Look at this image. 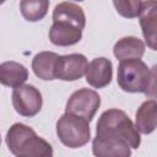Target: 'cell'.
I'll return each mask as SVG.
<instances>
[{
	"label": "cell",
	"mask_w": 157,
	"mask_h": 157,
	"mask_svg": "<svg viewBox=\"0 0 157 157\" xmlns=\"http://www.w3.org/2000/svg\"><path fill=\"white\" fill-rule=\"evenodd\" d=\"M96 136L128 144L131 148H139L141 144L140 132L128 114L120 109L103 112L97 121Z\"/></svg>",
	"instance_id": "1"
},
{
	"label": "cell",
	"mask_w": 157,
	"mask_h": 157,
	"mask_svg": "<svg viewBox=\"0 0 157 157\" xmlns=\"http://www.w3.org/2000/svg\"><path fill=\"white\" fill-rule=\"evenodd\" d=\"M6 145L16 157H53L52 145L22 123H15L10 126L6 134Z\"/></svg>",
	"instance_id": "2"
},
{
	"label": "cell",
	"mask_w": 157,
	"mask_h": 157,
	"mask_svg": "<svg viewBox=\"0 0 157 157\" xmlns=\"http://www.w3.org/2000/svg\"><path fill=\"white\" fill-rule=\"evenodd\" d=\"M56 135L69 148L82 147L91 139L90 121L81 117L65 113L56 121Z\"/></svg>",
	"instance_id": "3"
},
{
	"label": "cell",
	"mask_w": 157,
	"mask_h": 157,
	"mask_svg": "<svg viewBox=\"0 0 157 157\" xmlns=\"http://www.w3.org/2000/svg\"><path fill=\"white\" fill-rule=\"evenodd\" d=\"M150 69L141 60L120 61L118 66L117 81L119 87L130 93H145L148 82Z\"/></svg>",
	"instance_id": "4"
},
{
	"label": "cell",
	"mask_w": 157,
	"mask_h": 157,
	"mask_svg": "<svg viewBox=\"0 0 157 157\" xmlns=\"http://www.w3.org/2000/svg\"><path fill=\"white\" fill-rule=\"evenodd\" d=\"M101 105L99 94L90 88H80L75 91L66 102L65 113L74 114L91 121Z\"/></svg>",
	"instance_id": "5"
},
{
	"label": "cell",
	"mask_w": 157,
	"mask_h": 157,
	"mask_svg": "<svg viewBox=\"0 0 157 157\" xmlns=\"http://www.w3.org/2000/svg\"><path fill=\"white\" fill-rule=\"evenodd\" d=\"M42 93L33 85H23L12 91V105L22 117H34L42 109Z\"/></svg>",
	"instance_id": "6"
},
{
	"label": "cell",
	"mask_w": 157,
	"mask_h": 157,
	"mask_svg": "<svg viewBox=\"0 0 157 157\" xmlns=\"http://www.w3.org/2000/svg\"><path fill=\"white\" fill-rule=\"evenodd\" d=\"M87 59L83 54L74 53L67 55H59L56 64V78L63 81L80 80L87 69Z\"/></svg>",
	"instance_id": "7"
},
{
	"label": "cell",
	"mask_w": 157,
	"mask_h": 157,
	"mask_svg": "<svg viewBox=\"0 0 157 157\" xmlns=\"http://www.w3.org/2000/svg\"><path fill=\"white\" fill-rule=\"evenodd\" d=\"M139 18L147 47L157 52V1H144Z\"/></svg>",
	"instance_id": "8"
},
{
	"label": "cell",
	"mask_w": 157,
	"mask_h": 157,
	"mask_svg": "<svg viewBox=\"0 0 157 157\" xmlns=\"http://www.w3.org/2000/svg\"><path fill=\"white\" fill-rule=\"evenodd\" d=\"M86 81L94 88L108 86L113 77V65L107 58H96L88 63L86 69Z\"/></svg>",
	"instance_id": "9"
},
{
	"label": "cell",
	"mask_w": 157,
	"mask_h": 157,
	"mask_svg": "<svg viewBox=\"0 0 157 157\" xmlns=\"http://www.w3.org/2000/svg\"><path fill=\"white\" fill-rule=\"evenodd\" d=\"M82 38V29L72 23L58 21L53 22L49 29V39L54 45L69 47L78 43Z\"/></svg>",
	"instance_id": "10"
},
{
	"label": "cell",
	"mask_w": 157,
	"mask_h": 157,
	"mask_svg": "<svg viewBox=\"0 0 157 157\" xmlns=\"http://www.w3.org/2000/svg\"><path fill=\"white\" fill-rule=\"evenodd\" d=\"M53 22L64 21L75 25L76 27L83 29L86 26V16L82 7L75 2L63 1L55 5L53 10Z\"/></svg>",
	"instance_id": "11"
},
{
	"label": "cell",
	"mask_w": 157,
	"mask_h": 157,
	"mask_svg": "<svg viewBox=\"0 0 157 157\" xmlns=\"http://www.w3.org/2000/svg\"><path fill=\"white\" fill-rule=\"evenodd\" d=\"M113 53L120 61L141 59L145 54V43L137 37H124L114 44Z\"/></svg>",
	"instance_id": "12"
},
{
	"label": "cell",
	"mask_w": 157,
	"mask_h": 157,
	"mask_svg": "<svg viewBox=\"0 0 157 157\" xmlns=\"http://www.w3.org/2000/svg\"><path fill=\"white\" fill-rule=\"evenodd\" d=\"M59 55L54 52H40L32 60V70L34 75L44 81L56 78V64Z\"/></svg>",
	"instance_id": "13"
},
{
	"label": "cell",
	"mask_w": 157,
	"mask_h": 157,
	"mask_svg": "<svg viewBox=\"0 0 157 157\" xmlns=\"http://www.w3.org/2000/svg\"><path fill=\"white\" fill-rule=\"evenodd\" d=\"M92 152L96 157H130L131 147L125 142L96 136L92 141Z\"/></svg>",
	"instance_id": "14"
},
{
	"label": "cell",
	"mask_w": 157,
	"mask_h": 157,
	"mask_svg": "<svg viewBox=\"0 0 157 157\" xmlns=\"http://www.w3.org/2000/svg\"><path fill=\"white\" fill-rule=\"evenodd\" d=\"M135 126L141 134H151L157 128V102L155 99L145 101L136 112Z\"/></svg>",
	"instance_id": "15"
},
{
	"label": "cell",
	"mask_w": 157,
	"mask_h": 157,
	"mask_svg": "<svg viewBox=\"0 0 157 157\" xmlns=\"http://www.w3.org/2000/svg\"><path fill=\"white\" fill-rule=\"evenodd\" d=\"M28 78V70L25 65L16 61H5L0 65V82L4 86L17 88L23 86Z\"/></svg>",
	"instance_id": "16"
},
{
	"label": "cell",
	"mask_w": 157,
	"mask_h": 157,
	"mask_svg": "<svg viewBox=\"0 0 157 157\" xmlns=\"http://www.w3.org/2000/svg\"><path fill=\"white\" fill-rule=\"evenodd\" d=\"M48 0H23L20 2V10L25 20L29 22H37L44 18L48 12Z\"/></svg>",
	"instance_id": "17"
},
{
	"label": "cell",
	"mask_w": 157,
	"mask_h": 157,
	"mask_svg": "<svg viewBox=\"0 0 157 157\" xmlns=\"http://www.w3.org/2000/svg\"><path fill=\"white\" fill-rule=\"evenodd\" d=\"M113 5L119 15L126 18H135L140 16L141 7H142V1L140 0H128V1H120V0H114Z\"/></svg>",
	"instance_id": "18"
},
{
	"label": "cell",
	"mask_w": 157,
	"mask_h": 157,
	"mask_svg": "<svg viewBox=\"0 0 157 157\" xmlns=\"http://www.w3.org/2000/svg\"><path fill=\"white\" fill-rule=\"evenodd\" d=\"M145 96L148 98H157V64L150 69L148 82L145 91Z\"/></svg>",
	"instance_id": "19"
}]
</instances>
